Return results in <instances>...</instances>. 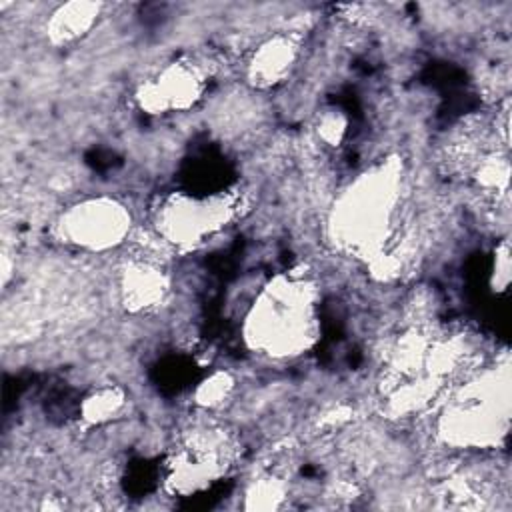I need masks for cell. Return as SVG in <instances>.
Here are the masks:
<instances>
[{
	"label": "cell",
	"mask_w": 512,
	"mask_h": 512,
	"mask_svg": "<svg viewBox=\"0 0 512 512\" xmlns=\"http://www.w3.org/2000/svg\"><path fill=\"white\" fill-rule=\"evenodd\" d=\"M314 286L304 278H276L246 316V340L270 358L302 354L316 338Z\"/></svg>",
	"instance_id": "cell-1"
},
{
	"label": "cell",
	"mask_w": 512,
	"mask_h": 512,
	"mask_svg": "<svg viewBox=\"0 0 512 512\" xmlns=\"http://www.w3.org/2000/svg\"><path fill=\"white\" fill-rule=\"evenodd\" d=\"M132 212L112 196H90L60 212L56 232L62 242L84 252H106L130 238Z\"/></svg>",
	"instance_id": "cell-2"
},
{
	"label": "cell",
	"mask_w": 512,
	"mask_h": 512,
	"mask_svg": "<svg viewBox=\"0 0 512 512\" xmlns=\"http://www.w3.org/2000/svg\"><path fill=\"white\" fill-rule=\"evenodd\" d=\"M302 58V38L296 30H278L262 38L244 64V78L254 90L282 86Z\"/></svg>",
	"instance_id": "cell-3"
},
{
	"label": "cell",
	"mask_w": 512,
	"mask_h": 512,
	"mask_svg": "<svg viewBox=\"0 0 512 512\" xmlns=\"http://www.w3.org/2000/svg\"><path fill=\"white\" fill-rule=\"evenodd\" d=\"M102 6L88 2L62 4L46 20V36L52 44L64 46L82 40L98 22Z\"/></svg>",
	"instance_id": "cell-4"
},
{
	"label": "cell",
	"mask_w": 512,
	"mask_h": 512,
	"mask_svg": "<svg viewBox=\"0 0 512 512\" xmlns=\"http://www.w3.org/2000/svg\"><path fill=\"white\" fill-rule=\"evenodd\" d=\"M128 404L126 390L120 384L94 386L78 404V418L86 428H102L122 418Z\"/></svg>",
	"instance_id": "cell-5"
},
{
	"label": "cell",
	"mask_w": 512,
	"mask_h": 512,
	"mask_svg": "<svg viewBox=\"0 0 512 512\" xmlns=\"http://www.w3.org/2000/svg\"><path fill=\"white\" fill-rule=\"evenodd\" d=\"M236 392V376L228 370H216L198 382L196 390L192 392L194 404L198 410L214 412L224 408V402L232 400Z\"/></svg>",
	"instance_id": "cell-6"
}]
</instances>
